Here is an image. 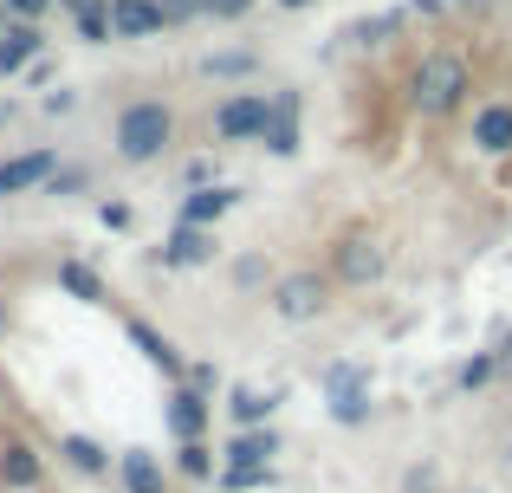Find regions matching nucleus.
<instances>
[{"instance_id": "nucleus-1", "label": "nucleus", "mask_w": 512, "mask_h": 493, "mask_svg": "<svg viewBox=\"0 0 512 493\" xmlns=\"http://www.w3.org/2000/svg\"><path fill=\"white\" fill-rule=\"evenodd\" d=\"M467 91H474V78H467V59H454V52H428V59L415 65V78H409V98H415L422 117L461 111Z\"/></svg>"}, {"instance_id": "nucleus-2", "label": "nucleus", "mask_w": 512, "mask_h": 493, "mask_svg": "<svg viewBox=\"0 0 512 493\" xmlns=\"http://www.w3.org/2000/svg\"><path fill=\"white\" fill-rule=\"evenodd\" d=\"M169 137H175V111L156 104V98L130 104V111L117 117V156H124V163H156V156L169 150Z\"/></svg>"}, {"instance_id": "nucleus-3", "label": "nucleus", "mask_w": 512, "mask_h": 493, "mask_svg": "<svg viewBox=\"0 0 512 493\" xmlns=\"http://www.w3.org/2000/svg\"><path fill=\"white\" fill-rule=\"evenodd\" d=\"M383 266H389V253H383V241L376 234H344L338 241V253H331V273L344 279V286H370V279H383Z\"/></svg>"}, {"instance_id": "nucleus-4", "label": "nucleus", "mask_w": 512, "mask_h": 493, "mask_svg": "<svg viewBox=\"0 0 512 493\" xmlns=\"http://www.w3.org/2000/svg\"><path fill=\"white\" fill-rule=\"evenodd\" d=\"M266 117H273V98H266V91H240V98L221 104V117H214V137H221V143L266 137Z\"/></svg>"}, {"instance_id": "nucleus-5", "label": "nucleus", "mask_w": 512, "mask_h": 493, "mask_svg": "<svg viewBox=\"0 0 512 493\" xmlns=\"http://www.w3.org/2000/svg\"><path fill=\"white\" fill-rule=\"evenodd\" d=\"M273 312L286 318V325L318 318V312H325V279H318V273H286V279L273 286Z\"/></svg>"}, {"instance_id": "nucleus-6", "label": "nucleus", "mask_w": 512, "mask_h": 493, "mask_svg": "<svg viewBox=\"0 0 512 493\" xmlns=\"http://www.w3.org/2000/svg\"><path fill=\"white\" fill-rule=\"evenodd\" d=\"M59 176V150H26V156H7L0 163V195H26L39 182Z\"/></svg>"}, {"instance_id": "nucleus-7", "label": "nucleus", "mask_w": 512, "mask_h": 493, "mask_svg": "<svg viewBox=\"0 0 512 493\" xmlns=\"http://www.w3.org/2000/svg\"><path fill=\"white\" fill-rule=\"evenodd\" d=\"M111 26H117V39H150L169 26V13H163V0H111Z\"/></svg>"}, {"instance_id": "nucleus-8", "label": "nucleus", "mask_w": 512, "mask_h": 493, "mask_svg": "<svg viewBox=\"0 0 512 493\" xmlns=\"http://www.w3.org/2000/svg\"><path fill=\"white\" fill-rule=\"evenodd\" d=\"M266 150L273 156H292L299 150V91H273V117H266Z\"/></svg>"}, {"instance_id": "nucleus-9", "label": "nucleus", "mask_w": 512, "mask_h": 493, "mask_svg": "<svg viewBox=\"0 0 512 493\" xmlns=\"http://www.w3.org/2000/svg\"><path fill=\"white\" fill-rule=\"evenodd\" d=\"M221 241H214V228H175L163 241V266H208Z\"/></svg>"}, {"instance_id": "nucleus-10", "label": "nucleus", "mask_w": 512, "mask_h": 493, "mask_svg": "<svg viewBox=\"0 0 512 493\" xmlns=\"http://www.w3.org/2000/svg\"><path fill=\"white\" fill-rule=\"evenodd\" d=\"M273 455H279V435H273V429H240L234 442H227V468L266 474V468H273Z\"/></svg>"}, {"instance_id": "nucleus-11", "label": "nucleus", "mask_w": 512, "mask_h": 493, "mask_svg": "<svg viewBox=\"0 0 512 493\" xmlns=\"http://www.w3.org/2000/svg\"><path fill=\"white\" fill-rule=\"evenodd\" d=\"M117 481H124V493H169L163 461H156L150 448H124V461H117Z\"/></svg>"}, {"instance_id": "nucleus-12", "label": "nucleus", "mask_w": 512, "mask_h": 493, "mask_svg": "<svg viewBox=\"0 0 512 493\" xmlns=\"http://www.w3.org/2000/svg\"><path fill=\"white\" fill-rule=\"evenodd\" d=\"M46 46L39 39V26H26V20H13L7 33H0V78H13V72H26L33 65V52Z\"/></svg>"}, {"instance_id": "nucleus-13", "label": "nucleus", "mask_w": 512, "mask_h": 493, "mask_svg": "<svg viewBox=\"0 0 512 493\" xmlns=\"http://www.w3.org/2000/svg\"><path fill=\"white\" fill-rule=\"evenodd\" d=\"M169 429L182 435V442H201V429H208V396L201 390H175L169 396Z\"/></svg>"}, {"instance_id": "nucleus-14", "label": "nucleus", "mask_w": 512, "mask_h": 493, "mask_svg": "<svg viewBox=\"0 0 512 493\" xmlns=\"http://www.w3.org/2000/svg\"><path fill=\"white\" fill-rule=\"evenodd\" d=\"M474 143L487 156H512V104H487L474 117Z\"/></svg>"}, {"instance_id": "nucleus-15", "label": "nucleus", "mask_w": 512, "mask_h": 493, "mask_svg": "<svg viewBox=\"0 0 512 493\" xmlns=\"http://www.w3.org/2000/svg\"><path fill=\"white\" fill-rule=\"evenodd\" d=\"M124 331H130V344H137V351L150 357L156 370H169V377H182V351H175V344H169V338H163L156 325H143V318H130Z\"/></svg>"}, {"instance_id": "nucleus-16", "label": "nucleus", "mask_w": 512, "mask_h": 493, "mask_svg": "<svg viewBox=\"0 0 512 493\" xmlns=\"http://www.w3.org/2000/svg\"><path fill=\"white\" fill-rule=\"evenodd\" d=\"M0 487H13V493L39 487V455L26 442H7V455H0Z\"/></svg>"}, {"instance_id": "nucleus-17", "label": "nucleus", "mask_w": 512, "mask_h": 493, "mask_svg": "<svg viewBox=\"0 0 512 493\" xmlns=\"http://www.w3.org/2000/svg\"><path fill=\"white\" fill-rule=\"evenodd\" d=\"M227 208H234V189H195L182 202V228H214Z\"/></svg>"}, {"instance_id": "nucleus-18", "label": "nucleus", "mask_w": 512, "mask_h": 493, "mask_svg": "<svg viewBox=\"0 0 512 493\" xmlns=\"http://www.w3.org/2000/svg\"><path fill=\"white\" fill-rule=\"evenodd\" d=\"M227 409H234V422H240V429H260V422L273 416V396H266V390H253V383H240V390L227 396Z\"/></svg>"}, {"instance_id": "nucleus-19", "label": "nucleus", "mask_w": 512, "mask_h": 493, "mask_svg": "<svg viewBox=\"0 0 512 493\" xmlns=\"http://www.w3.org/2000/svg\"><path fill=\"white\" fill-rule=\"evenodd\" d=\"M59 455L72 461L78 474H104V468H111V455H104L98 442H85V435H59Z\"/></svg>"}, {"instance_id": "nucleus-20", "label": "nucleus", "mask_w": 512, "mask_h": 493, "mask_svg": "<svg viewBox=\"0 0 512 493\" xmlns=\"http://www.w3.org/2000/svg\"><path fill=\"white\" fill-rule=\"evenodd\" d=\"M331 416L338 422H370V383H338V396H331Z\"/></svg>"}, {"instance_id": "nucleus-21", "label": "nucleus", "mask_w": 512, "mask_h": 493, "mask_svg": "<svg viewBox=\"0 0 512 493\" xmlns=\"http://www.w3.org/2000/svg\"><path fill=\"white\" fill-rule=\"evenodd\" d=\"M59 286H65V292H78L85 305H98V299H104L98 273H91V266H78V260H59Z\"/></svg>"}, {"instance_id": "nucleus-22", "label": "nucleus", "mask_w": 512, "mask_h": 493, "mask_svg": "<svg viewBox=\"0 0 512 493\" xmlns=\"http://www.w3.org/2000/svg\"><path fill=\"white\" fill-rule=\"evenodd\" d=\"M175 468L195 474V481H208V474H214V448L208 442H182V448H175Z\"/></svg>"}, {"instance_id": "nucleus-23", "label": "nucleus", "mask_w": 512, "mask_h": 493, "mask_svg": "<svg viewBox=\"0 0 512 493\" xmlns=\"http://www.w3.org/2000/svg\"><path fill=\"white\" fill-rule=\"evenodd\" d=\"M240 72H253V52H214L208 59V78H240Z\"/></svg>"}, {"instance_id": "nucleus-24", "label": "nucleus", "mask_w": 512, "mask_h": 493, "mask_svg": "<svg viewBox=\"0 0 512 493\" xmlns=\"http://www.w3.org/2000/svg\"><path fill=\"white\" fill-rule=\"evenodd\" d=\"M493 370H500V357H467V364H461V390H480V383H493Z\"/></svg>"}, {"instance_id": "nucleus-25", "label": "nucleus", "mask_w": 512, "mask_h": 493, "mask_svg": "<svg viewBox=\"0 0 512 493\" xmlns=\"http://www.w3.org/2000/svg\"><path fill=\"white\" fill-rule=\"evenodd\" d=\"M163 13H169V26H175V20H195V13H208V0H163Z\"/></svg>"}, {"instance_id": "nucleus-26", "label": "nucleus", "mask_w": 512, "mask_h": 493, "mask_svg": "<svg viewBox=\"0 0 512 493\" xmlns=\"http://www.w3.org/2000/svg\"><path fill=\"white\" fill-rule=\"evenodd\" d=\"M253 0H208V20H240Z\"/></svg>"}, {"instance_id": "nucleus-27", "label": "nucleus", "mask_w": 512, "mask_h": 493, "mask_svg": "<svg viewBox=\"0 0 512 493\" xmlns=\"http://www.w3.org/2000/svg\"><path fill=\"white\" fill-rule=\"evenodd\" d=\"M46 7H52V0H7V13H20L26 26H33V20H39V13H46Z\"/></svg>"}, {"instance_id": "nucleus-28", "label": "nucleus", "mask_w": 512, "mask_h": 493, "mask_svg": "<svg viewBox=\"0 0 512 493\" xmlns=\"http://www.w3.org/2000/svg\"><path fill=\"white\" fill-rule=\"evenodd\" d=\"M98 221H104V228H130V208H124V202H104Z\"/></svg>"}, {"instance_id": "nucleus-29", "label": "nucleus", "mask_w": 512, "mask_h": 493, "mask_svg": "<svg viewBox=\"0 0 512 493\" xmlns=\"http://www.w3.org/2000/svg\"><path fill=\"white\" fill-rule=\"evenodd\" d=\"M188 377H195V383H188V390H214V383H221V370H214V364H195V370H188Z\"/></svg>"}, {"instance_id": "nucleus-30", "label": "nucleus", "mask_w": 512, "mask_h": 493, "mask_svg": "<svg viewBox=\"0 0 512 493\" xmlns=\"http://www.w3.org/2000/svg\"><path fill=\"white\" fill-rule=\"evenodd\" d=\"M65 7H72L78 20H85V13H104V7H111V0H65Z\"/></svg>"}, {"instance_id": "nucleus-31", "label": "nucleus", "mask_w": 512, "mask_h": 493, "mask_svg": "<svg viewBox=\"0 0 512 493\" xmlns=\"http://www.w3.org/2000/svg\"><path fill=\"white\" fill-rule=\"evenodd\" d=\"M0 33H7V0H0Z\"/></svg>"}, {"instance_id": "nucleus-32", "label": "nucleus", "mask_w": 512, "mask_h": 493, "mask_svg": "<svg viewBox=\"0 0 512 493\" xmlns=\"http://www.w3.org/2000/svg\"><path fill=\"white\" fill-rule=\"evenodd\" d=\"M7 111H13V104H0V124H7Z\"/></svg>"}, {"instance_id": "nucleus-33", "label": "nucleus", "mask_w": 512, "mask_h": 493, "mask_svg": "<svg viewBox=\"0 0 512 493\" xmlns=\"http://www.w3.org/2000/svg\"><path fill=\"white\" fill-rule=\"evenodd\" d=\"M279 7H305V0H279Z\"/></svg>"}]
</instances>
